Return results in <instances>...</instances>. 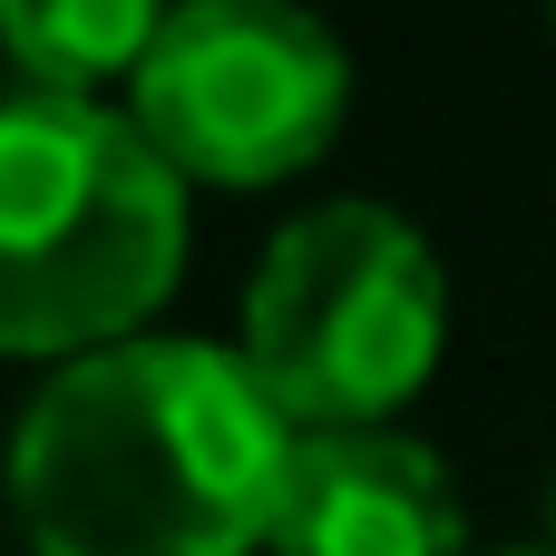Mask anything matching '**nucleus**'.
<instances>
[{
	"label": "nucleus",
	"mask_w": 556,
	"mask_h": 556,
	"mask_svg": "<svg viewBox=\"0 0 556 556\" xmlns=\"http://www.w3.org/2000/svg\"><path fill=\"white\" fill-rule=\"evenodd\" d=\"M156 20L166 10H147V0H10L0 10V59L39 98H98L108 78H137Z\"/></svg>",
	"instance_id": "obj_6"
},
{
	"label": "nucleus",
	"mask_w": 556,
	"mask_h": 556,
	"mask_svg": "<svg viewBox=\"0 0 556 556\" xmlns=\"http://www.w3.org/2000/svg\"><path fill=\"white\" fill-rule=\"evenodd\" d=\"M538 556H556V469H547V489H538Z\"/></svg>",
	"instance_id": "obj_7"
},
{
	"label": "nucleus",
	"mask_w": 556,
	"mask_h": 556,
	"mask_svg": "<svg viewBox=\"0 0 556 556\" xmlns=\"http://www.w3.org/2000/svg\"><path fill=\"white\" fill-rule=\"evenodd\" d=\"M547 39H556V10H547Z\"/></svg>",
	"instance_id": "obj_9"
},
{
	"label": "nucleus",
	"mask_w": 556,
	"mask_h": 556,
	"mask_svg": "<svg viewBox=\"0 0 556 556\" xmlns=\"http://www.w3.org/2000/svg\"><path fill=\"white\" fill-rule=\"evenodd\" d=\"M293 430L235 342L137 332L59 362L10 420V528L29 556H254Z\"/></svg>",
	"instance_id": "obj_1"
},
{
	"label": "nucleus",
	"mask_w": 556,
	"mask_h": 556,
	"mask_svg": "<svg viewBox=\"0 0 556 556\" xmlns=\"http://www.w3.org/2000/svg\"><path fill=\"white\" fill-rule=\"evenodd\" d=\"M264 556H469V498L410 430H313L283 459Z\"/></svg>",
	"instance_id": "obj_5"
},
{
	"label": "nucleus",
	"mask_w": 556,
	"mask_h": 556,
	"mask_svg": "<svg viewBox=\"0 0 556 556\" xmlns=\"http://www.w3.org/2000/svg\"><path fill=\"white\" fill-rule=\"evenodd\" d=\"M342 117L352 49L283 0L166 10L127 78V127L176 166V186H283L332 156Z\"/></svg>",
	"instance_id": "obj_4"
},
{
	"label": "nucleus",
	"mask_w": 556,
	"mask_h": 556,
	"mask_svg": "<svg viewBox=\"0 0 556 556\" xmlns=\"http://www.w3.org/2000/svg\"><path fill=\"white\" fill-rule=\"evenodd\" d=\"M498 556H538V547H498Z\"/></svg>",
	"instance_id": "obj_8"
},
{
	"label": "nucleus",
	"mask_w": 556,
	"mask_h": 556,
	"mask_svg": "<svg viewBox=\"0 0 556 556\" xmlns=\"http://www.w3.org/2000/svg\"><path fill=\"white\" fill-rule=\"evenodd\" d=\"M186 274V186L98 98H0V352L137 342Z\"/></svg>",
	"instance_id": "obj_2"
},
{
	"label": "nucleus",
	"mask_w": 556,
	"mask_h": 556,
	"mask_svg": "<svg viewBox=\"0 0 556 556\" xmlns=\"http://www.w3.org/2000/svg\"><path fill=\"white\" fill-rule=\"evenodd\" d=\"M450 352V264L440 244L381 195L303 205L244 274L235 362L283 410L293 440L313 430H401Z\"/></svg>",
	"instance_id": "obj_3"
}]
</instances>
